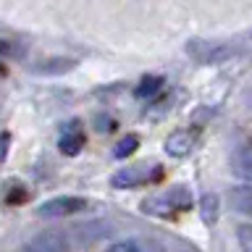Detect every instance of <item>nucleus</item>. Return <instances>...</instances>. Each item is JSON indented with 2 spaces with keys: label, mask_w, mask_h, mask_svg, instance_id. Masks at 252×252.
<instances>
[{
  "label": "nucleus",
  "mask_w": 252,
  "mask_h": 252,
  "mask_svg": "<svg viewBox=\"0 0 252 252\" xmlns=\"http://www.w3.org/2000/svg\"><path fill=\"white\" fill-rule=\"evenodd\" d=\"M187 53L202 66H220L231 58H239L244 47H239L236 42H218V39H189Z\"/></svg>",
  "instance_id": "nucleus-1"
},
{
  "label": "nucleus",
  "mask_w": 252,
  "mask_h": 252,
  "mask_svg": "<svg viewBox=\"0 0 252 252\" xmlns=\"http://www.w3.org/2000/svg\"><path fill=\"white\" fill-rule=\"evenodd\" d=\"M192 208V192L187 187H173L163 194H153L142 202V210L150 216H165V213H176V210H189Z\"/></svg>",
  "instance_id": "nucleus-2"
},
{
  "label": "nucleus",
  "mask_w": 252,
  "mask_h": 252,
  "mask_svg": "<svg viewBox=\"0 0 252 252\" xmlns=\"http://www.w3.org/2000/svg\"><path fill=\"white\" fill-rule=\"evenodd\" d=\"M163 179V168L158 163L153 165H126V168L116 171L110 176V187L113 189H134V187H145V184H153V181Z\"/></svg>",
  "instance_id": "nucleus-3"
},
{
  "label": "nucleus",
  "mask_w": 252,
  "mask_h": 252,
  "mask_svg": "<svg viewBox=\"0 0 252 252\" xmlns=\"http://www.w3.org/2000/svg\"><path fill=\"white\" fill-rule=\"evenodd\" d=\"M87 210L84 197L74 194H63V197H50L37 208V218H63V216H74V213Z\"/></svg>",
  "instance_id": "nucleus-4"
},
{
  "label": "nucleus",
  "mask_w": 252,
  "mask_h": 252,
  "mask_svg": "<svg viewBox=\"0 0 252 252\" xmlns=\"http://www.w3.org/2000/svg\"><path fill=\"white\" fill-rule=\"evenodd\" d=\"M27 252H68V239L61 231H42L27 244Z\"/></svg>",
  "instance_id": "nucleus-5"
},
{
  "label": "nucleus",
  "mask_w": 252,
  "mask_h": 252,
  "mask_svg": "<svg viewBox=\"0 0 252 252\" xmlns=\"http://www.w3.org/2000/svg\"><path fill=\"white\" fill-rule=\"evenodd\" d=\"M58 147L63 155H79L84 147V131L82 126H79V121H68L66 126H63L61 137H58Z\"/></svg>",
  "instance_id": "nucleus-6"
},
{
  "label": "nucleus",
  "mask_w": 252,
  "mask_h": 252,
  "mask_svg": "<svg viewBox=\"0 0 252 252\" xmlns=\"http://www.w3.org/2000/svg\"><path fill=\"white\" fill-rule=\"evenodd\" d=\"M194 145H197V137L189 131H173L165 137V153L171 158H187L194 150Z\"/></svg>",
  "instance_id": "nucleus-7"
},
{
  "label": "nucleus",
  "mask_w": 252,
  "mask_h": 252,
  "mask_svg": "<svg viewBox=\"0 0 252 252\" xmlns=\"http://www.w3.org/2000/svg\"><path fill=\"white\" fill-rule=\"evenodd\" d=\"M231 171L234 176L252 181V145H242L231 153Z\"/></svg>",
  "instance_id": "nucleus-8"
},
{
  "label": "nucleus",
  "mask_w": 252,
  "mask_h": 252,
  "mask_svg": "<svg viewBox=\"0 0 252 252\" xmlns=\"http://www.w3.org/2000/svg\"><path fill=\"white\" fill-rule=\"evenodd\" d=\"M108 252H163V247L153 239H121Z\"/></svg>",
  "instance_id": "nucleus-9"
},
{
  "label": "nucleus",
  "mask_w": 252,
  "mask_h": 252,
  "mask_svg": "<svg viewBox=\"0 0 252 252\" xmlns=\"http://www.w3.org/2000/svg\"><path fill=\"white\" fill-rule=\"evenodd\" d=\"M228 202L236 213L242 216H252V187H234L228 192Z\"/></svg>",
  "instance_id": "nucleus-10"
},
{
  "label": "nucleus",
  "mask_w": 252,
  "mask_h": 252,
  "mask_svg": "<svg viewBox=\"0 0 252 252\" xmlns=\"http://www.w3.org/2000/svg\"><path fill=\"white\" fill-rule=\"evenodd\" d=\"M76 66L74 58H50L45 63H39V66H32V71L34 74H42V76H50V74H66V71H71Z\"/></svg>",
  "instance_id": "nucleus-11"
},
{
  "label": "nucleus",
  "mask_w": 252,
  "mask_h": 252,
  "mask_svg": "<svg viewBox=\"0 0 252 252\" xmlns=\"http://www.w3.org/2000/svg\"><path fill=\"white\" fill-rule=\"evenodd\" d=\"M160 90H163V79H160V76H145V79L137 84L134 94H137L139 100H145V97H153V94H158Z\"/></svg>",
  "instance_id": "nucleus-12"
},
{
  "label": "nucleus",
  "mask_w": 252,
  "mask_h": 252,
  "mask_svg": "<svg viewBox=\"0 0 252 252\" xmlns=\"http://www.w3.org/2000/svg\"><path fill=\"white\" fill-rule=\"evenodd\" d=\"M200 208H202V220L205 223H216L218 220V194L205 192L202 200H200Z\"/></svg>",
  "instance_id": "nucleus-13"
},
{
  "label": "nucleus",
  "mask_w": 252,
  "mask_h": 252,
  "mask_svg": "<svg viewBox=\"0 0 252 252\" xmlns=\"http://www.w3.org/2000/svg\"><path fill=\"white\" fill-rule=\"evenodd\" d=\"M27 55V47L13 39H0V58H21Z\"/></svg>",
  "instance_id": "nucleus-14"
},
{
  "label": "nucleus",
  "mask_w": 252,
  "mask_h": 252,
  "mask_svg": "<svg viewBox=\"0 0 252 252\" xmlns=\"http://www.w3.org/2000/svg\"><path fill=\"white\" fill-rule=\"evenodd\" d=\"M139 147V139L134 137V134H129V137H124L121 142H118L116 145V150H113V158H118V160H121V158H126V155H131L134 150Z\"/></svg>",
  "instance_id": "nucleus-15"
},
{
  "label": "nucleus",
  "mask_w": 252,
  "mask_h": 252,
  "mask_svg": "<svg viewBox=\"0 0 252 252\" xmlns=\"http://www.w3.org/2000/svg\"><path fill=\"white\" fill-rule=\"evenodd\" d=\"M236 242H239L242 252H252V223L236 226Z\"/></svg>",
  "instance_id": "nucleus-16"
},
{
  "label": "nucleus",
  "mask_w": 252,
  "mask_h": 252,
  "mask_svg": "<svg viewBox=\"0 0 252 252\" xmlns=\"http://www.w3.org/2000/svg\"><path fill=\"white\" fill-rule=\"evenodd\" d=\"M94 124H97V126H94L97 131H113L116 129V121L108 113H97V116H94Z\"/></svg>",
  "instance_id": "nucleus-17"
}]
</instances>
